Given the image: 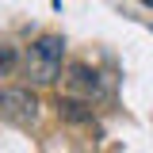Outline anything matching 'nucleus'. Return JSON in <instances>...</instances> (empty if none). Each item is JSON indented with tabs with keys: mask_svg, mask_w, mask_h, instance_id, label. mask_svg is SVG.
<instances>
[{
	"mask_svg": "<svg viewBox=\"0 0 153 153\" xmlns=\"http://www.w3.org/2000/svg\"><path fill=\"white\" fill-rule=\"evenodd\" d=\"M61 57H65V38L61 35H38L27 46L23 73L31 76L35 84H54L57 73H61Z\"/></svg>",
	"mask_w": 153,
	"mask_h": 153,
	"instance_id": "obj_1",
	"label": "nucleus"
},
{
	"mask_svg": "<svg viewBox=\"0 0 153 153\" xmlns=\"http://www.w3.org/2000/svg\"><path fill=\"white\" fill-rule=\"evenodd\" d=\"M38 111H42V103H38L35 88H27V84L0 88V119L4 123H12V126H35Z\"/></svg>",
	"mask_w": 153,
	"mask_h": 153,
	"instance_id": "obj_2",
	"label": "nucleus"
},
{
	"mask_svg": "<svg viewBox=\"0 0 153 153\" xmlns=\"http://www.w3.org/2000/svg\"><path fill=\"white\" fill-rule=\"evenodd\" d=\"M65 88L69 92L65 96H76V100H103L107 96V80H103V73L96 69V65H88V61H73L69 65V73H65Z\"/></svg>",
	"mask_w": 153,
	"mask_h": 153,
	"instance_id": "obj_3",
	"label": "nucleus"
},
{
	"mask_svg": "<svg viewBox=\"0 0 153 153\" xmlns=\"http://www.w3.org/2000/svg\"><path fill=\"white\" fill-rule=\"evenodd\" d=\"M57 115H61V123H69V126H88L96 119L92 103H88V100H76V96H57Z\"/></svg>",
	"mask_w": 153,
	"mask_h": 153,
	"instance_id": "obj_4",
	"label": "nucleus"
},
{
	"mask_svg": "<svg viewBox=\"0 0 153 153\" xmlns=\"http://www.w3.org/2000/svg\"><path fill=\"white\" fill-rule=\"evenodd\" d=\"M16 61H19L16 46H12V42H0V76H4V73H12V69H16Z\"/></svg>",
	"mask_w": 153,
	"mask_h": 153,
	"instance_id": "obj_5",
	"label": "nucleus"
}]
</instances>
